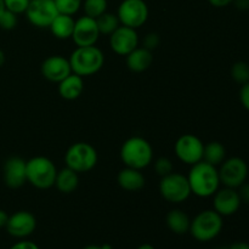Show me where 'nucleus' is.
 Here are the masks:
<instances>
[{
  "mask_svg": "<svg viewBox=\"0 0 249 249\" xmlns=\"http://www.w3.org/2000/svg\"><path fill=\"white\" fill-rule=\"evenodd\" d=\"M5 61H6V57H5V53L1 50V49H0V68L4 66Z\"/></svg>",
  "mask_w": 249,
  "mask_h": 249,
  "instance_id": "obj_40",
  "label": "nucleus"
},
{
  "mask_svg": "<svg viewBox=\"0 0 249 249\" xmlns=\"http://www.w3.org/2000/svg\"><path fill=\"white\" fill-rule=\"evenodd\" d=\"M204 143L194 134H184L177 140L174 152L178 160L187 165H194L203 160Z\"/></svg>",
  "mask_w": 249,
  "mask_h": 249,
  "instance_id": "obj_10",
  "label": "nucleus"
},
{
  "mask_svg": "<svg viewBox=\"0 0 249 249\" xmlns=\"http://www.w3.org/2000/svg\"><path fill=\"white\" fill-rule=\"evenodd\" d=\"M68 60L72 72L83 78L96 74L105 65L104 53L96 45L77 46Z\"/></svg>",
  "mask_w": 249,
  "mask_h": 249,
  "instance_id": "obj_2",
  "label": "nucleus"
},
{
  "mask_svg": "<svg viewBox=\"0 0 249 249\" xmlns=\"http://www.w3.org/2000/svg\"><path fill=\"white\" fill-rule=\"evenodd\" d=\"M160 43V36H158L157 33H153V32H151V33L146 34V36L143 38L142 46H143V48L148 49V50L153 51L155 49L158 48Z\"/></svg>",
  "mask_w": 249,
  "mask_h": 249,
  "instance_id": "obj_32",
  "label": "nucleus"
},
{
  "mask_svg": "<svg viewBox=\"0 0 249 249\" xmlns=\"http://www.w3.org/2000/svg\"><path fill=\"white\" fill-rule=\"evenodd\" d=\"M223 216L214 209H207L192 219L189 232L199 242H209L218 237L223 230Z\"/></svg>",
  "mask_w": 249,
  "mask_h": 249,
  "instance_id": "obj_5",
  "label": "nucleus"
},
{
  "mask_svg": "<svg viewBox=\"0 0 249 249\" xmlns=\"http://www.w3.org/2000/svg\"><path fill=\"white\" fill-rule=\"evenodd\" d=\"M240 101L242 106L249 111V82L243 84L240 90Z\"/></svg>",
  "mask_w": 249,
  "mask_h": 249,
  "instance_id": "obj_33",
  "label": "nucleus"
},
{
  "mask_svg": "<svg viewBox=\"0 0 249 249\" xmlns=\"http://www.w3.org/2000/svg\"><path fill=\"white\" fill-rule=\"evenodd\" d=\"M18 23V15L5 9L0 15V28L4 31H12Z\"/></svg>",
  "mask_w": 249,
  "mask_h": 249,
  "instance_id": "obj_29",
  "label": "nucleus"
},
{
  "mask_svg": "<svg viewBox=\"0 0 249 249\" xmlns=\"http://www.w3.org/2000/svg\"><path fill=\"white\" fill-rule=\"evenodd\" d=\"M5 229L12 237L23 240L36 231V219L31 212L18 211L9 216Z\"/></svg>",
  "mask_w": 249,
  "mask_h": 249,
  "instance_id": "obj_14",
  "label": "nucleus"
},
{
  "mask_svg": "<svg viewBox=\"0 0 249 249\" xmlns=\"http://www.w3.org/2000/svg\"><path fill=\"white\" fill-rule=\"evenodd\" d=\"M95 19H96L97 27H99V31L101 36H109L121 26V22H119L117 14H112V12L108 11H106L105 14H102L101 16H99Z\"/></svg>",
  "mask_w": 249,
  "mask_h": 249,
  "instance_id": "obj_25",
  "label": "nucleus"
},
{
  "mask_svg": "<svg viewBox=\"0 0 249 249\" xmlns=\"http://www.w3.org/2000/svg\"><path fill=\"white\" fill-rule=\"evenodd\" d=\"M226 160V148L219 141H211L208 143H204L203 150V160L204 162L219 167L224 160Z\"/></svg>",
  "mask_w": 249,
  "mask_h": 249,
  "instance_id": "obj_24",
  "label": "nucleus"
},
{
  "mask_svg": "<svg viewBox=\"0 0 249 249\" xmlns=\"http://www.w3.org/2000/svg\"><path fill=\"white\" fill-rule=\"evenodd\" d=\"M74 23L75 19L73 18V16L65 14H58L55 17V19L51 22L49 29H50L51 34L55 38L60 39V40H66V39L72 38Z\"/></svg>",
  "mask_w": 249,
  "mask_h": 249,
  "instance_id": "obj_21",
  "label": "nucleus"
},
{
  "mask_svg": "<svg viewBox=\"0 0 249 249\" xmlns=\"http://www.w3.org/2000/svg\"><path fill=\"white\" fill-rule=\"evenodd\" d=\"M119 155L125 167L142 170L152 163L153 147L142 136H131L123 142Z\"/></svg>",
  "mask_w": 249,
  "mask_h": 249,
  "instance_id": "obj_3",
  "label": "nucleus"
},
{
  "mask_svg": "<svg viewBox=\"0 0 249 249\" xmlns=\"http://www.w3.org/2000/svg\"><path fill=\"white\" fill-rule=\"evenodd\" d=\"M160 194L169 203L180 204L187 201L192 192L186 175L173 172L160 178Z\"/></svg>",
  "mask_w": 249,
  "mask_h": 249,
  "instance_id": "obj_7",
  "label": "nucleus"
},
{
  "mask_svg": "<svg viewBox=\"0 0 249 249\" xmlns=\"http://www.w3.org/2000/svg\"><path fill=\"white\" fill-rule=\"evenodd\" d=\"M219 167H220L218 169L220 184H223L225 187L238 189L247 180L248 165L246 160H242V158H228Z\"/></svg>",
  "mask_w": 249,
  "mask_h": 249,
  "instance_id": "obj_9",
  "label": "nucleus"
},
{
  "mask_svg": "<svg viewBox=\"0 0 249 249\" xmlns=\"http://www.w3.org/2000/svg\"><path fill=\"white\" fill-rule=\"evenodd\" d=\"M138 249H155V247L151 245H148V243H145V245H141Z\"/></svg>",
  "mask_w": 249,
  "mask_h": 249,
  "instance_id": "obj_41",
  "label": "nucleus"
},
{
  "mask_svg": "<svg viewBox=\"0 0 249 249\" xmlns=\"http://www.w3.org/2000/svg\"><path fill=\"white\" fill-rule=\"evenodd\" d=\"M167 225L170 231L178 235H184L189 232L191 219L181 209H172L167 214Z\"/></svg>",
  "mask_w": 249,
  "mask_h": 249,
  "instance_id": "obj_23",
  "label": "nucleus"
},
{
  "mask_svg": "<svg viewBox=\"0 0 249 249\" xmlns=\"http://www.w3.org/2000/svg\"><path fill=\"white\" fill-rule=\"evenodd\" d=\"M10 249H40V248H39L36 243L32 242V241L22 240L15 243V245Z\"/></svg>",
  "mask_w": 249,
  "mask_h": 249,
  "instance_id": "obj_35",
  "label": "nucleus"
},
{
  "mask_svg": "<svg viewBox=\"0 0 249 249\" xmlns=\"http://www.w3.org/2000/svg\"><path fill=\"white\" fill-rule=\"evenodd\" d=\"M242 203L249 204V182H245L237 189Z\"/></svg>",
  "mask_w": 249,
  "mask_h": 249,
  "instance_id": "obj_34",
  "label": "nucleus"
},
{
  "mask_svg": "<svg viewBox=\"0 0 249 249\" xmlns=\"http://www.w3.org/2000/svg\"><path fill=\"white\" fill-rule=\"evenodd\" d=\"M83 91H84V80L83 77L75 73H71L68 77L58 83V94L62 99L68 101L78 99Z\"/></svg>",
  "mask_w": 249,
  "mask_h": 249,
  "instance_id": "obj_20",
  "label": "nucleus"
},
{
  "mask_svg": "<svg viewBox=\"0 0 249 249\" xmlns=\"http://www.w3.org/2000/svg\"><path fill=\"white\" fill-rule=\"evenodd\" d=\"M83 249H104V248H102V246H94V245H91V246H87V247L83 248Z\"/></svg>",
  "mask_w": 249,
  "mask_h": 249,
  "instance_id": "obj_42",
  "label": "nucleus"
},
{
  "mask_svg": "<svg viewBox=\"0 0 249 249\" xmlns=\"http://www.w3.org/2000/svg\"><path fill=\"white\" fill-rule=\"evenodd\" d=\"M56 189L61 192V194L70 195L74 192L79 186V174L72 170L71 168L65 167L61 170H58L57 175H56L55 185Z\"/></svg>",
  "mask_w": 249,
  "mask_h": 249,
  "instance_id": "obj_22",
  "label": "nucleus"
},
{
  "mask_svg": "<svg viewBox=\"0 0 249 249\" xmlns=\"http://www.w3.org/2000/svg\"><path fill=\"white\" fill-rule=\"evenodd\" d=\"M31 0H4L5 9L16 15L24 14Z\"/></svg>",
  "mask_w": 249,
  "mask_h": 249,
  "instance_id": "obj_31",
  "label": "nucleus"
},
{
  "mask_svg": "<svg viewBox=\"0 0 249 249\" xmlns=\"http://www.w3.org/2000/svg\"><path fill=\"white\" fill-rule=\"evenodd\" d=\"M60 14L74 16L82 9L83 0H53Z\"/></svg>",
  "mask_w": 249,
  "mask_h": 249,
  "instance_id": "obj_28",
  "label": "nucleus"
},
{
  "mask_svg": "<svg viewBox=\"0 0 249 249\" xmlns=\"http://www.w3.org/2000/svg\"><path fill=\"white\" fill-rule=\"evenodd\" d=\"M82 7L84 10L85 16L97 18L107 11L108 2L107 0H83Z\"/></svg>",
  "mask_w": 249,
  "mask_h": 249,
  "instance_id": "obj_26",
  "label": "nucleus"
},
{
  "mask_svg": "<svg viewBox=\"0 0 249 249\" xmlns=\"http://www.w3.org/2000/svg\"><path fill=\"white\" fill-rule=\"evenodd\" d=\"M57 168L48 157L36 156L27 160V182L39 190H48L55 185Z\"/></svg>",
  "mask_w": 249,
  "mask_h": 249,
  "instance_id": "obj_4",
  "label": "nucleus"
},
{
  "mask_svg": "<svg viewBox=\"0 0 249 249\" xmlns=\"http://www.w3.org/2000/svg\"><path fill=\"white\" fill-rule=\"evenodd\" d=\"M155 172L157 173V175H160V178L165 177V175L170 174V173L174 172V165L173 162L167 157H160L158 158L155 162Z\"/></svg>",
  "mask_w": 249,
  "mask_h": 249,
  "instance_id": "obj_30",
  "label": "nucleus"
},
{
  "mask_svg": "<svg viewBox=\"0 0 249 249\" xmlns=\"http://www.w3.org/2000/svg\"><path fill=\"white\" fill-rule=\"evenodd\" d=\"M187 180L192 195L201 198L212 197L221 185L218 167H214L204 160L191 165V169L187 174Z\"/></svg>",
  "mask_w": 249,
  "mask_h": 249,
  "instance_id": "obj_1",
  "label": "nucleus"
},
{
  "mask_svg": "<svg viewBox=\"0 0 249 249\" xmlns=\"http://www.w3.org/2000/svg\"><path fill=\"white\" fill-rule=\"evenodd\" d=\"M26 17L36 28H49L58 12L53 0H31L26 10Z\"/></svg>",
  "mask_w": 249,
  "mask_h": 249,
  "instance_id": "obj_11",
  "label": "nucleus"
},
{
  "mask_svg": "<svg viewBox=\"0 0 249 249\" xmlns=\"http://www.w3.org/2000/svg\"><path fill=\"white\" fill-rule=\"evenodd\" d=\"M140 39L136 29L121 24L109 36V46L114 53L119 56H126L139 46Z\"/></svg>",
  "mask_w": 249,
  "mask_h": 249,
  "instance_id": "obj_12",
  "label": "nucleus"
},
{
  "mask_svg": "<svg viewBox=\"0 0 249 249\" xmlns=\"http://www.w3.org/2000/svg\"><path fill=\"white\" fill-rule=\"evenodd\" d=\"M9 216L10 215L6 213V212L2 211V209H0V229L6 226L7 220H9Z\"/></svg>",
  "mask_w": 249,
  "mask_h": 249,
  "instance_id": "obj_38",
  "label": "nucleus"
},
{
  "mask_svg": "<svg viewBox=\"0 0 249 249\" xmlns=\"http://www.w3.org/2000/svg\"><path fill=\"white\" fill-rule=\"evenodd\" d=\"M99 160L97 151L91 143L75 142L68 147L65 153L66 167L71 168L75 173H88L94 169Z\"/></svg>",
  "mask_w": 249,
  "mask_h": 249,
  "instance_id": "obj_6",
  "label": "nucleus"
},
{
  "mask_svg": "<svg viewBox=\"0 0 249 249\" xmlns=\"http://www.w3.org/2000/svg\"><path fill=\"white\" fill-rule=\"evenodd\" d=\"M100 36L101 34H100L96 19L84 15L75 19L74 29H73L71 39L77 46H91L96 45Z\"/></svg>",
  "mask_w": 249,
  "mask_h": 249,
  "instance_id": "obj_13",
  "label": "nucleus"
},
{
  "mask_svg": "<svg viewBox=\"0 0 249 249\" xmlns=\"http://www.w3.org/2000/svg\"><path fill=\"white\" fill-rule=\"evenodd\" d=\"M231 77L238 84L243 85L249 82V63L238 61L231 67Z\"/></svg>",
  "mask_w": 249,
  "mask_h": 249,
  "instance_id": "obj_27",
  "label": "nucleus"
},
{
  "mask_svg": "<svg viewBox=\"0 0 249 249\" xmlns=\"http://www.w3.org/2000/svg\"><path fill=\"white\" fill-rule=\"evenodd\" d=\"M229 249H249V243L246 242H236L233 243Z\"/></svg>",
  "mask_w": 249,
  "mask_h": 249,
  "instance_id": "obj_39",
  "label": "nucleus"
},
{
  "mask_svg": "<svg viewBox=\"0 0 249 249\" xmlns=\"http://www.w3.org/2000/svg\"><path fill=\"white\" fill-rule=\"evenodd\" d=\"M150 10L143 0H123L117 10L121 24L138 29L147 22Z\"/></svg>",
  "mask_w": 249,
  "mask_h": 249,
  "instance_id": "obj_8",
  "label": "nucleus"
},
{
  "mask_svg": "<svg viewBox=\"0 0 249 249\" xmlns=\"http://www.w3.org/2000/svg\"><path fill=\"white\" fill-rule=\"evenodd\" d=\"M40 72L46 80L56 84L73 73L70 60L62 55H53L45 58L41 63Z\"/></svg>",
  "mask_w": 249,
  "mask_h": 249,
  "instance_id": "obj_15",
  "label": "nucleus"
},
{
  "mask_svg": "<svg viewBox=\"0 0 249 249\" xmlns=\"http://www.w3.org/2000/svg\"><path fill=\"white\" fill-rule=\"evenodd\" d=\"M117 181H118V185L122 189L129 192L140 191L146 184L145 175L142 174V172L140 169H135V168L130 167L123 168L118 173Z\"/></svg>",
  "mask_w": 249,
  "mask_h": 249,
  "instance_id": "obj_18",
  "label": "nucleus"
},
{
  "mask_svg": "<svg viewBox=\"0 0 249 249\" xmlns=\"http://www.w3.org/2000/svg\"><path fill=\"white\" fill-rule=\"evenodd\" d=\"M5 10V4H4V0H0V15L2 14V11Z\"/></svg>",
  "mask_w": 249,
  "mask_h": 249,
  "instance_id": "obj_43",
  "label": "nucleus"
},
{
  "mask_svg": "<svg viewBox=\"0 0 249 249\" xmlns=\"http://www.w3.org/2000/svg\"><path fill=\"white\" fill-rule=\"evenodd\" d=\"M208 1L214 7H225L228 5L232 4L233 0H208Z\"/></svg>",
  "mask_w": 249,
  "mask_h": 249,
  "instance_id": "obj_36",
  "label": "nucleus"
},
{
  "mask_svg": "<svg viewBox=\"0 0 249 249\" xmlns=\"http://www.w3.org/2000/svg\"><path fill=\"white\" fill-rule=\"evenodd\" d=\"M241 204L242 202H241L237 189L225 186L223 189L219 187L218 191L213 195L214 211L220 214L221 216H230L236 214L240 209Z\"/></svg>",
  "mask_w": 249,
  "mask_h": 249,
  "instance_id": "obj_16",
  "label": "nucleus"
},
{
  "mask_svg": "<svg viewBox=\"0 0 249 249\" xmlns=\"http://www.w3.org/2000/svg\"><path fill=\"white\" fill-rule=\"evenodd\" d=\"M233 4L238 10H242V11L249 10V0H233Z\"/></svg>",
  "mask_w": 249,
  "mask_h": 249,
  "instance_id": "obj_37",
  "label": "nucleus"
},
{
  "mask_svg": "<svg viewBox=\"0 0 249 249\" xmlns=\"http://www.w3.org/2000/svg\"><path fill=\"white\" fill-rule=\"evenodd\" d=\"M4 182L10 189H19L27 182V162L21 157H10L2 168Z\"/></svg>",
  "mask_w": 249,
  "mask_h": 249,
  "instance_id": "obj_17",
  "label": "nucleus"
},
{
  "mask_svg": "<svg viewBox=\"0 0 249 249\" xmlns=\"http://www.w3.org/2000/svg\"><path fill=\"white\" fill-rule=\"evenodd\" d=\"M126 66L134 73H142L147 71L153 63V53L143 46H138L135 50L125 56Z\"/></svg>",
  "mask_w": 249,
  "mask_h": 249,
  "instance_id": "obj_19",
  "label": "nucleus"
}]
</instances>
